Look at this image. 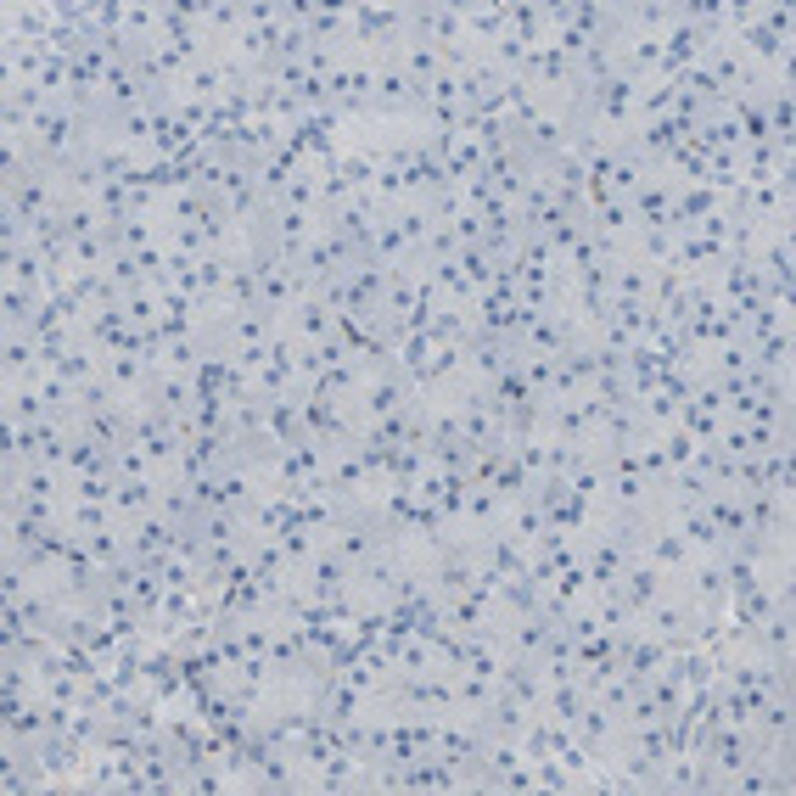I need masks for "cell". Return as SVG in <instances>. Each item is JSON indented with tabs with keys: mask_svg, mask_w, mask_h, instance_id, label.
Segmentation results:
<instances>
[{
	"mask_svg": "<svg viewBox=\"0 0 796 796\" xmlns=\"http://www.w3.org/2000/svg\"><path fill=\"white\" fill-rule=\"evenodd\" d=\"M690 544H684V533H656L651 539V567H690Z\"/></svg>",
	"mask_w": 796,
	"mask_h": 796,
	"instance_id": "1",
	"label": "cell"
}]
</instances>
